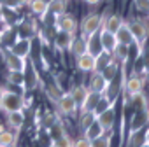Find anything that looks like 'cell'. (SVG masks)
<instances>
[{
    "label": "cell",
    "mask_w": 149,
    "mask_h": 147,
    "mask_svg": "<svg viewBox=\"0 0 149 147\" xmlns=\"http://www.w3.org/2000/svg\"><path fill=\"white\" fill-rule=\"evenodd\" d=\"M28 2H30V0H2V4L7 6V7H11V9L21 7V6H25V4H28Z\"/></svg>",
    "instance_id": "obj_32"
},
{
    "label": "cell",
    "mask_w": 149,
    "mask_h": 147,
    "mask_svg": "<svg viewBox=\"0 0 149 147\" xmlns=\"http://www.w3.org/2000/svg\"><path fill=\"white\" fill-rule=\"evenodd\" d=\"M67 11V2L65 0H51L47 2V12L54 14V16H61Z\"/></svg>",
    "instance_id": "obj_22"
},
{
    "label": "cell",
    "mask_w": 149,
    "mask_h": 147,
    "mask_svg": "<svg viewBox=\"0 0 149 147\" xmlns=\"http://www.w3.org/2000/svg\"><path fill=\"white\" fill-rule=\"evenodd\" d=\"M77 68L81 72H95V56H91L90 53H84L83 56H79Z\"/></svg>",
    "instance_id": "obj_16"
},
{
    "label": "cell",
    "mask_w": 149,
    "mask_h": 147,
    "mask_svg": "<svg viewBox=\"0 0 149 147\" xmlns=\"http://www.w3.org/2000/svg\"><path fill=\"white\" fill-rule=\"evenodd\" d=\"M7 81L11 84H16V86H25V74L23 72H9L7 76Z\"/></svg>",
    "instance_id": "obj_25"
},
{
    "label": "cell",
    "mask_w": 149,
    "mask_h": 147,
    "mask_svg": "<svg viewBox=\"0 0 149 147\" xmlns=\"http://www.w3.org/2000/svg\"><path fill=\"white\" fill-rule=\"evenodd\" d=\"M4 21V11H2V6H0V23Z\"/></svg>",
    "instance_id": "obj_36"
},
{
    "label": "cell",
    "mask_w": 149,
    "mask_h": 147,
    "mask_svg": "<svg viewBox=\"0 0 149 147\" xmlns=\"http://www.w3.org/2000/svg\"><path fill=\"white\" fill-rule=\"evenodd\" d=\"M2 130H4V128H2V124H0V131H2Z\"/></svg>",
    "instance_id": "obj_41"
},
{
    "label": "cell",
    "mask_w": 149,
    "mask_h": 147,
    "mask_svg": "<svg viewBox=\"0 0 149 147\" xmlns=\"http://www.w3.org/2000/svg\"><path fill=\"white\" fill-rule=\"evenodd\" d=\"M149 121V114L146 109H139L135 114H133V119H132V133H137L139 130H142V126Z\"/></svg>",
    "instance_id": "obj_14"
},
{
    "label": "cell",
    "mask_w": 149,
    "mask_h": 147,
    "mask_svg": "<svg viewBox=\"0 0 149 147\" xmlns=\"http://www.w3.org/2000/svg\"><path fill=\"white\" fill-rule=\"evenodd\" d=\"M114 37H116L118 44H123V46H132V42H133V37H132L130 26H128V23H126V21L118 28V32L114 33Z\"/></svg>",
    "instance_id": "obj_11"
},
{
    "label": "cell",
    "mask_w": 149,
    "mask_h": 147,
    "mask_svg": "<svg viewBox=\"0 0 149 147\" xmlns=\"http://www.w3.org/2000/svg\"><path fill=\"white\" fill-rule=\"evenodd\" d=\"M7 123H9V126H11L13 130H19V128L25 124V114H23V110L7 114Z\"/></svg>",
    "instance_id": "obj_21"
},
{
    "label": "cell",
    "mask_w": 149,
    "mask_h": 147,
    "mask_svg": "<svg viewBox=\"0 0 149 147\" xmlns=\"http://www.w3.org/2000/svg\"><path fill=\"white\" fill-rule=\"evenodd\" d=\"M84 2H86L88 6H97L98 2H102V0H84Z\"/></svg>",
    "instance_id": "obj_34"
},
{
    "label": "cell",
    "mask_w": 149,
    "mask_h": 147,
    "mask_svg": "<svg viewBox=\"0 0 149 147\" xmlns=\"http://www.w3.org/2000/svg\"><path fill=\"white\" fill-rule=\"evenodd\" d=\"M25 107V100L21 95L14 93V91H2V98H0V109H2L6 114H11V112H18V110H23Z\"/></svg>",
    "instance_id": "obj_1"
},
{
    "label": "cell",
    "mask_w": 149,
    "mask_h": 147,
    "mask_svg": "<svg viewBox=\"0 0 149 147\" xmlns=\"http://www.w3.org/2000/svg\"><path fill=\"white\" fill-rule=\"evenodd\" d=\"M4 147H16V144H11V145H4Z\"/></svg>",
    "instance_id": "obj_37"
},
{
    "label": "cell",
    "mask_w": 149,
    "mask_h": 147,
    "mask_svg": "<svg viewBox=\"0 0 149 147\" xmlns=\"http://www.w3.org/2000/svg\"><path fill=\"white\" fill-rule=\"evenodd\" d=\"M30 51H32V40L26 39V37H19V39H16V42L11 46V51H9V53H13V54L18 56V58L26 60L28 54H30Z\"/></svg>",
    "instance_id": "obj_4"
},
{
    "label": "cell",
    "mask_w": 149,
    "mask_h": 147,
    "mask_svg": "<svg viewBox=\"0 0 149 147\" xmlns=\"http://www.w3.org/2000/svg\"><path fill=\"white\" fill-rule=\"evenodd\" d=\"M95 119L100 123V126L107 131V130H111L112 126H114V119H116V112H114V103L112 105H109L107 109H104L100 114H97L95 116Z\"/></svg>",
    "instance_id": "obj_6"
},
{
    "label": "cell",
    "mask_w": 149,
    "mask_h": 147,
    "mask_svg": "<svg viewBox=\"0 0 149 147\" xmlns=\"http://www.w3.org/2000/svg\"><path fill=\"white\" fill-rule=\"evenodd\" d=\"M144 144H146V145H147V147H149V131H147V133H146V138H144Z\"/></svg>",
    "instance_id": "obj_35"
},
{
    "label": "cell",
    "mask_w": 149,
    "mask_h": 147,
    "mask_svg": "<svg viewBox=\"0 0 149 147\" xmlns=\"http://www.w3.org/2000/svg\"><path fill=\"white\" fill-rule=\"evenodd\" d=\"M95 121V114L93 112H81V119H79V124H81V130L84 131L91 123Z\"/></svg>",
    "instance_id": "obj_28"
},
{
    "label": "cell",
    "mask_w": 149,
    "mask_h": 147,
    "mask_svg": "<svg viewBox=\"0 0 149 147\" xmlns=\"http://www.w3.org/2000/svg\"><path fill=\"white\" fill-rule=\"evenodd\" d=\"M28 4H30V9L33 14H37V16L47 14V2L46 0H30Z\"/></svg>",
    "instance_id": "obj_23"
},
{
    "label": "cell",
    "mask_w": 149,
    "mask_h": 147,
    "mask_svg": "<svg viewBox=\"0 0 149 147\" xmlns=\"http://www.w3.org/2000/svg\"><path fill=\"white\" fill-rule=\"evenodd\" d=\"M76 37V35H68V33H65V32H58V35H56V46L58 47H68L70 46V40Z\"/></svg>",
    "instance_id": "obj_26"
},
{
    "label": "cell",
    "mask_w": 149,
    "mask_h": 147,
    "mask_svg": "<svg viewBox=\"0 0 149 147\" xmlns=\"http://www.w3.org/2000/svg\"><path fill=\"white\" fill-rule=\"evenodd\" d=\"M2 37H4V32H0V42H2Z\"/></svg>",
    "instance_id": "obj_38"
},
{
    "label": "cell",
    "mask_w": 149,
    "mask_h": 147,
    "mask_svg": "<svg viewBox=\"0 0 149 147\" xmlns=\"http://www.w3.org/2000/svg\"><path fill=\"white\" fill-rule=\"evenodd\" d=\"M133 6L140 14L149 16V0H133Z\"/></svg>",
    "instance_id": "obj_29"
},
{
    "label": "cell",
    "mask_w": 149,
    "mask_h": 147,
    "mask_svg": "<svg viewBox=\"0 0 149 147\" xmlns=\"http://www.w3.org/2000/svg\"><path fill=\"white\" fill-rule=\"evenodd\" d=\"M86 53H90V54L95 56V58H97L100 53H104L102 44H100V35H98V32L93 33V35H90V37H86Z\"/></svg>",
    "instance_id": "obj_10"
},
{
    "label": "cell",
    "mask_w": 149,
    "mask_h": 147,
    "mask_svg": "<svg viewBox=\"0 0 149 147\" xmlns=\"http://www.w3.org/2000/svg\"><path fill=\"white\" fill-rule=\"evenodd\" d=\"M2 91H4V89H2V88H0V98H2Z\"/></svg>",
    "instance_id": "obj_39"
},
{
    "label": "cell",
    "mask_w": 149,
    "mask_h": 147,
    "mask_svg": "<svg viewBox=\"0 0 149 147\" xmlns=\"http://www.w3.org/2000/svg\"><path fill=\"white\" fill-rule=\"evenodd\" d=\"M56 26L60 32H65L68 35H76V30H77V23L74 19V16H68V14H61L58 16L56 19Z\"/></svg>",
    "instance_id": "obj_7"
},
{
    "label": "cell",
    "mask_w": 149,
    "mask_h": 147,
    "mask_svg": "<svg viewBox=\"0 0 149 147\" xmlns=\"http://www.w3.org/2000/svg\"><path fill=\"white\" fill-rule=\"evenodd\" d=\"M53 147H72V140H70L67 135L56 137L54 142H53Z\"/></svg>",
    "instance_id": "obj_31"
},
{
    "label": "cell",
    "mask_w": 149,
    "mask_h": 147,
    "mask_svg": "<svg viewBox=\"0 0 149 147\" xmlns=\"http://www.w3.org/2000/svg\"><path fill=\"white\" fill-rule=\"evenodd\" d=\"M58 109H60V112L63 116H74V114L77 112V105H76V102L72 100L70 93L60 95V98H58Z\"/></svg>",
    "instance_id": "obj_5"
},
{
    "label": "cell",
    "mask_w": 149,
    "mask_h": 147,
    "mask_svg": "<svg viewBox=\"0 0 149 147\" xmlns=\"http://www.w3.org/2000/svg\"><path fill=\"white\" fill-rule=\"evenodd\" d=\"M128 26H130V32H132V37H133V42L137 44V47H139V54H140L142 49H144V44H146V40H147L149 30H147V26H146L140 19H133V21H130Z\"/></svg>",
    "instance_id": "obj_2"
},
{
    "label": "cell",
    "mask_w": 149,
    "mask_h": 147,
    "mask_svg": "<svg viewBox=\"0 0 149 147\" xmlns=\"http://www.w3.org/2000/svg\"><path fill=\"white\" fill-rule=\"evenodd\" d=\"M128 54H130V46H123V44H118L116 49L112 51V56L116 60H119V61H126Z\"/></svg>",
    "instance_id": "obj_24"
},
{
    "label": "cell",
    "mask_w": 149,
    "mask_h": 147,
    "mask_svg": "<svg viewBox=\"0 0 149 147\" xmlns=\"http://www.w3.org/2000/svg\"><path fill=\"white\" fill-rule=\"evenodd\" d=\"M109 83L111 81H107L105 79V76L102 72H95L93 76H91V81H90V91H93V93H98V95H104L105 93V89H107V86H109Z\"/></svg>",
    "instance_id": "obj_8"
},
{
    "label": "cell",
    "mask_w": 149,
    "mask_h": 147,
    "mask_svg": "<svg viewBox=\"0 0 149 147\" xmlns=\"http://www.w3.org/2000/svg\"><path fill=\"white\" fill-rule=\"evenodd\" d=\"M98 35H100V44H102V49H104L105 53L112 54V51H114V49H116V46H118V40H116L114 33H111V32H107V30L100 28Z\"/></svg>",
    "instance_id": "obj_9"
},
{
    "label": "cell",
    "mask_w": 149,
    "mask_h": 147,
    "mask_svg": "<svg viewBox=\"0 0 149 147\" xmlns=\"http://www.w3.org/2000/svg\"><path fill=\"white\" fill-rule=\"evenodd\" d=\"M68 51L76 56V58L83 56V54L86 53V39H83V37H74V39L70 40Z\"/></svg>",
    "instance_id": "obj_15"
},
{
    "label": "cell",
    "mask_w": 149,
    "mask_h": 147,
    "mask_svg": "<svg viewBox=\"0 0 149 147\" xmlns=\"http://www.w3.org/2000/svg\"><path fill=\"white\" fill-rule=\"evenodd\" d=\"M123 23H125V19H123L119 14H112V16H109V18L104 21L102 28H104V30H107V32H111V33H116V32H118V28H119Z\"/></svg>",
    "instance_id": "obj_17"
},
{
    "label": "cell",
    "mask_w": 149,
    "mask_h": 147,
    "mask_svg": "<svg viewBox=\"0 0 149 147\" xmlns=\"http://www.w3.org/2000/svg\"><path fill=\"white\" fill-rule=\"evenodd\" d=\"M147 81H149V70H147Z\"/></svg>",
    "instance_id": "obj_40"
},
{
    "label": "cell",
    "mask_w": 149,
    "mask_h": 147,
    "mask_svg": "<svg viewBox=\"0 0 149 147\" xmlns=\"http://www.w3.org/2000/svg\"><path fill=\"white\" fill-rule=\"evenodd\" d=\"M90 147H111V138L105 137V135H102V137L91 140L90 142Z\"/></svg>",
    "instance_id": "obj_30"
},
{
    "label": "cell",
    "mask_w": 149,
    "mask_h": 147,
    "mask_svg": "<svg viewBox=\"0 0 149 147\" xmlns=\"http://www.w3.org/2000/svg\"><path fill=\"white\" fill-rule=\"evenodd\" d=\"M112 63V54L109 53H100L97 58H95V72H104L109 65Z\"/></svg>",
    "instance_id": "obj_20"
},
{
    "label": "cell",
    "mask_w": 149,
    "mask_h": 147,
    "mask_svg": "<svg viewBox=\"0 0 149 147\" xmlns=\"http://www.w3.org/2000/svg\"><path fill=\"white\" fill-rule=\"evenodd\" d=\"M88 93H90V89H88V88H84V86H77V88H74V89L70 91V96H72V100H74V102H76L77 109H81V107H83V103H84V100H86Z\"/></svg>",
    "instance_id": "obj_19"
},
{
    "label": "cell",
    "mask_w": 149,
    "mask_h": 147,
    "mask_svg": "<svg viewBox=\"0 0 149 147\" xmlns=\"http://www.w3.org/2000/svg\"><path fill=\"white\" fill-rule=\"evenodd\" d=\"M72 147H90V140L83 137V138H79V140L74 142V144H72Z\"/></svg>",
    "instance_id": "obj_33"
},
{
    "label": "cell",
    "mask_w": 149,
    "mask_h": 147,
    "mask_svg": "<svg viewBox=\"0 0 149 147\" xmlns=\"http://www.w3.org/2000/svg\"><path fill=\"white\" fill-rule=\"evenodd\" d=\"M14 140H16V137H14L13 131H9V130H2V131H0V147L11 145V144H14Z\"/></svg>",
    "instance_id": "obj_27"
},
{
    "label": "cell",
    "mask_w": 149,
    "mask_h": 147,
    "mask_svg": "<svg viewBox=\"0 0 149 147\" xmlns=\"http://www.w3.org/2000/svg\"><path fill=\"white\" fill-rule=\"evenodd\" d=\"M142 88H144V83H142V79H139L137 76L130 77V79L125 83V91H126V95H130V96H139V95L142 93Z\"/></svg>",
    "instance_id": "obj_12"
},
{
    "label": "cell",
    "mask_w": 149,
    "mask_h": 147,
    "mask_svg": "<svg viewBox=\"0 0 149 147\" xmlns=\"http://www.w3.org/2000/svg\"><path fill=\"white\" fill-rule=\"evenodd\" d=\"M104 25V16L100 14H88L84 19H83V25H81V37L86 39L93 33H97Z\"/></svg>",
    "instance_id": "obj_3"
},
{
    "label": "cell",
    "mask_w": 149,
    "mask_h": 147,
    "mask_svg": "<svg viewBox=\"0 0 149 147\" xmlns=\"http://www.w3.org/2000/svg\"><path fill=\"white\" fill-rule=\"evenodd\" d=\"M104 133H105V130H104V128L100 126V123L95 119V121H93V123H91L86 130H84V138H88V140L91 142V140H95V138L102 137Z\"/></svg>",
    "instance_id": "obj_18"
},
{
    "label": "cell",
    "mask_w": 149,
    "mask_h": 147,
    "mask_svg": "<svg viewBox=\"0 0 149 147\" xmlns=\"http://www.w3.org/2000/svg\"><path fill=\"white\" fill-rule=\"evenodd\" d=\"M6 65H7L9 72H25V68H26V61L23 58L14 56L13 53H9L6 56Z\"/></svg>",
    "instance_id": "obj_13"
}]
</instances>
